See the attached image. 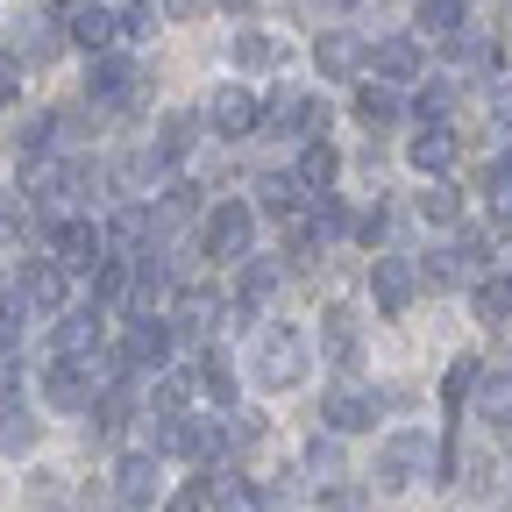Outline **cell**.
Returning <instances> with one entry per match:
<instances>
[{
    "mask_svg": "<svg viewBox=\"0 0 512 512\" xmlns=\"http://www.w3.org/2000/svg\"><path fill=\"white\" fill-rule=\"evenodd\" d=\"M278 128H292V136H320V128H328V107H320V100H285Z\"/></svg>",
    "mask_w": 512,
    "mask_h": 512,
    "instance_id": "obj_32",
    "label": "cell"
},
{
    "mask_svg": "<svg viewBox=\"0 0 512 512\" xmlns=\"http://www.w3.org/2000/svg\"><path fill=\"white\" fill-rule=\"evenodd\" d=\"M22 328H29V306H22L15 292H0V356H15Z\"/></svg>",
    "mask_w": 512,
    "mask_h": 512,
    "instance_id": "obj_35",
    "label": "cell"
},
{
    "mask_svg": "<svg viewBox=\"0 0 512 512\" xmlns=\"http://www.w3.org/2000/svg\"><path fill=\"white\" fill-rule=\"evenodd\" d=\"M15 93H22V72H15V57H0V107H15Z\"/></svg>",
    "mask_w": 512,
    "mask_h": 512,
    "instance_id": "obj_45",
    "label": "cell"
},
{
    "mask_svg": "<svg viewBox=\"0 0 512 512\" xmlns=\"http://www.w3.org/2000/svg\"><path fill=\"white\" fill-rule=\"evenodd\" d=\"M420 36H434V43H456L463 36V0H420Z\"/></svg>",
    "mask_w": 512,
    "mask_h": 512,
    "instance_id": "obj_22",
    "label": "cell"
},
{
    "mask_svg": "<svg viewBox=\"0 0 512 512\" xmlns=\"http://www.w3.org/2000/svg\"><path fill=\"white\" fill-rule=\"evenodd\" d=\"M256 200H264V214H299V178L264 171V178H256Z\"/></svg>",
    "mask_w": 512,
    "mask_h": 512,
    "instance_id": "obj_29",
    "label": "cell"
},
{
    "mask_svg": "<svg viewBox=\"0 0 512 512\" xmlns=\"http://www.w3.org/2000/svg\"><path fill=\"white\" fill-rule=\"evenodd\" d=\"M164 512H207V484H185V491H178Z\"/></svg>",
    "mask_w": 512,
    "mask_h": 512,
    "instance_id": "obj_44",
    "label": "cell"
},
{
    "mask_svg": "<svg viewBox=\"0 0 512 512\" xmlns=\"http://www.w3.org/2000/svg\"><path fill=\"white\" fill-rule=\"evenodd\" d=\"M114 498H121L128 512L157 505V456H150V448H136V456H121V463H114Z\"/></svg>",
    "mask_w": 512,
    "mask_h": 512,
    "instance_id": "obj_14",
    "label": "cell"
},
{
    "mask_svg": "<svg viewBox=\"0 0 512 512\" xmlns=\"http://www.w3.org/2000/svg\"><path fill=\"white\" fill-rule=\"evenodd\" d=\"M150 171H164V157H157V150H136V157H121V171H114V185L128 192V200H136V192L150 185Z\"/></svg>",
    "mask_w": 512,
    "mask_h": 512,
    "instance_id": "obj_34",
    "label": "cell"
},
{
    "mask_svg": "<svg viewBox=\"0 0 512 512\" xmlns=\"http://www.w3.org/2000/svg\"><path fill=\"white\" fill-rule=\"evenodd\" d=\"M143 86V64L136 57H121V50H100L93 57V72H86V100L93 107H128Z\"/></svg>",
    "mask_w": 512,
    "mask_h": 512,
    "instance_id": "obj_7",
    "label": "cell"
},
{
    "mask_svg": "<svg viewBox=\"0 0 512 512\" xmlns=\"http://www.w3.org/2000/svg\"><path fill=\"white\" fill-rule=\"evenodd\" d=\"M207 498H214V512H264V491H256L249 477H214Z\"/></svg>",
    "mask_w": 512,
    "mask_h": 512,
    "instance_id": "obj_24",
    "label": "cell"
},
{
    "mask_svg": "<svg viewBox=\"0 0 512 512\" xmlns=\"http://www.w3.org/2000/svg\"><path fill=\"white\" fill-rule=\"evenodd\" d=\"M320 420L335 434H363V427H377V399L356 392V384H328V392H320Z\"/></svg>",
    "mask_w": 512,
    "mask_h": 512,
    "instance_id": "obj_12",
    "label": "cell"
},
{
    "mask_svg": "<svg viewBox=\"0 0 512 512\" xmlns=\"http://www.w3.org/2000/svg\"><path fill=\"white\" fill-rule=\"evenodd\" d=\"M192 143H200V114H185V107H178V114H164V143H157V157H164V164H178Z\"/></svg>",
    "mask_w": 512,
    "mask_h": 512,
    "instance_id": "obj_27",
    "label": "cell"
},
{
    "mask_svg": "<svg viewBox=\"0 0 512 512\" xmlns=\"http://www.w3.org/2000/svg\"><path fill=\"white\" fill-rule=\"evenodd\" d=\"M15 384H22V363H15V356H0V406L15 399Z\"/></svg>",
    "mask_w": 512,
    "mask_h": 512,
    "instance_id": "obj_46",
    "label": "cell"
},
{
    "mask_svg": "<svg viewBox=\"0 0 512 512\" xmlns=\"http://www.w3.org/2000/svg\"><path fill=\"white\" fill-rule=\"evenodd\" d=\"M434 463H441L434 427H399V434H384V448H377V484L384 491H413Z\"/></svg>",
    "mask_w": 512,
    "mask_h": 512,
    "instance_id": "obj_2",
    "label": "cell"
},
{
    "mask_svg": "<svg viewBox=\"0 0 512 512\" xmlns=\"http://www.w3.org/2000/svg\"><path fill=\"white\" fill-rule=\"evenodd\" d=\"M207 121H214V136L242 143V136H256V128H264V100H256L249 86H221V93L207 100Z\"/></svg>",
    "mask_w": 512,
    "mask_h": 512,
    "instance_id": "obj_8",
    "label": "cell"
},
{
    "mask_svg": "<svg viewBox=\"0 0 512 512\" xmlns=\"http://www.w3.org/2000/svg\"><path fill=\"white\" fill-rule=\"evenodd\" d=\"M470 413H477L484 427H512V370H484V377L470 384Z\"/></svg>",
    "mask_w": 512,
    "mask_h": 512,
    "instance_id": "obj_16",
    "label": "cell"
},
{
    "mask_svg": "<svg viewBox=\"0 0 512 512\" xmlns=\"http://www.w3.org/2000/svg\"><path fill=\"white\" fill-rule=\"evenodd\" d=\"M356 114H363L370 128L392 121V114H399V93H392V86H363V93H356Z\"/></svg>",
    "mask_w": 512,
    "mask_h": 512,
    "instance_id": "obj_36",
    "label": "cell"
},
{
    "mask_svg": "<svg viewBox=\"0 0 512 512\" xmlns=\"http://www.w3.org/2000/svg\"><path fill=\"white\" fill-rule=\"evenodd\" d=\"M128 278H136V271H128V256H107V264L93 271V306H121L128 299Z\"/></svg>",
    "mask_w": 512,
    "mask_h": 512,
    "instance_id": "obj_28",
    "label": "cell"
},
{
    "mask_svg": "<svg viewBox=\"0 0 512 512\" xmlns=\"http://www.w3.org/2000/svg\"><path fill=\"white\" fill-rule=\"evenodd\" d=\"M249 235H256V207H249V200H221V207L207 214V228H200V242H207L214 264L249 256Z\"/></svg>",
    "mask_w": 512,
    "mask_h": 512,
    "instance_id": "obj_5",
    "label": "cell"
},
{
    "mask_svg": "<svg viewBox=\"0 0 512 512\" xmlns=\"http://www.w3.org/2000/svg\"><path fill=\"white\" fill-rule=\"evenodd\" d=\"M328 349H335L342 363L356 356V313H349V306H328Z\"/></svg>",
    "mask_w": 512,
    "mask_h": 512,
    "instance_id": "obj_37",
    "label": "cell"
},
{
    "mask_svg": "<svg viewBox=\"0 0 512 512\" xmlns=\"http://www.w3.org/2000/svg\"><path fill=\"white\" fill-rule=\"evenodd\" d=\"M477 370H484V363H470V356H463V363H448V384H441V392H448V406H463V399H470Z\"/></svg>",
    "mask_w": 512,
    "mask_h": 512,
    "instance_id": "obj_38",
    "label": "cell"
},
{
    "mask_svg": "<svg viewBox=\"0 0 512 512\" xmlns=\"http://www.w3.org/2000/svg\"><path fill=\"white\" fill-rule=\"evenodd\" d=\"M157 413H164V420L185 413V377H164V384H157Z\"/></svg>",
    "mask_w": 512,
    "mask_h": 512,
    "instance_id": "obj_41",
    "label": "cell"
},
{
    "mask_svg": "<svg viewBox=\"0 0 512 512\" xmlns=\"http://www.w3.org/2000/svg\"><path fill=\"white\" fill-rule=\"evenodd\" d=\"M406 164H413V171H427V178H441L448 164H456V128H448V121H427L420 136L406 143Z\"/></svg>",
    "mask_w": 512,
    "mask_h": 512,
    "instance_id": "obj_15",
    "label": "cell"
},
{
    "mask_svg": "<svg viewBox=\"0 0 512 512\" xmlns=\"http://www.w3.org/2000/svg\"><path fill=\"white\" fill-rule=\"evenodd\" d=\"M100 242H107V256H136V249L150 242V214H143L136 200H128V207H121V214L100 228Z\"/></svg>",
    "mask_w": 512,
    "mask_h": 512,
    "instance_id": "obj_19",
    "label": "cell"
},
{
    "mask_svg": "<svg viewBox=\"0 0 512 512\" xmlns=\"http://www.w3.org/2000/svg\"><path fill=\"white\" fill-rule=\"evenodd\" d=\"M285 43L278 36H235V64H242V72H285Z\"/></svg>",
    "mask_w": 512,
    "mask_h": 512,
    "instance_id": "obj_23",
    "label": "cell"
},
{
    "mask_svg": "<svg viewBox=\"0 0 512 512\" xmlns=\"http://www.w3.org/2000/svg\"><path fill=\"white\" fill-rule=\"evenodd\" d=\"M50 22H64V36L86 43L93 57H100V50H114V36H121L114 8H100V0H50Z\"/></svg>",
    "mask_w": 512,
    "mask_h": 512,
    "instance_id": "obj_6",
    "label": "cell"
},
{
    "mask_svg": "<svg viewBox=\"0 0 512 512\" xmlns=\"http://www.w3.org/2000/svg\"><path fill=\"white\" fill-rule=\"evenodd\" d=\"M22 192L64 221V214H72L86 192H93V171H86L79 157H29V164H22Z\"/></svg>",
    "mask_w": 512,
    "mask_h": 512,
    "instance_id": "obj_1",
    "label": "cell"
},
{
    "mask_svg": "<svg viewBox=\"0 0 512 512\" xmlns=\"http://www.w3.org/2000/svg\"><path fill=\"white\" fill-rule=\"evenodd\" d=\"M470 313L484 320V328H498V320L512 313V278H477V292H470Z\"/></svg>",
    "mask_w": 512,
    "mask_h": 512,
    "instance_id": "obj_25",
    "label": "cell"
},
{
    "mask_svg": "<svg viewBox=\"0 0 512 512\" xmlns=\"http://www.w3.org/2000/svg\"><path fill=\"white\" fill-rule=\"evenodd\" d=\"M114 22H121V36H150V22H157V0H128V8H121Z\"/></svg>",
    "mask_w": 512,
    "mask_h": 512,
    "instance_id": "obj_39",
    "label": "cell"
},
{
    "mask_svg": "<svg viewBox=\"0 0 512 512\" xmlns=\"http://www.w3.org/2000/svg\"><path fill=\"white\" fill-rule=\"evenodd\" d=\"M164 8H171L178 22H192V15H200V8H207V0H164Z\"/></svg>",
    "mask_w": 512,
    "mask_h": 512,
    "instance_id": "obj_47",
    "label": "cell"
},
{
    "mask_svg": "<svg viewBox=\"0 0 512 512\" xmlns=\"http://www.w3.org/2000/svg\"><path fill=\"white\" fill-rule=\"evenodd\" d=\"M335 178H342L335 143H306V150H299V185H306V192H328Z\"/></svg>",
    "mask_w": 512,
    "mask_h": 512,
    "instance_id": "obj_21",
    "label": "cell"
},
{
    "mask_svg": "<svg viewBox=\"0 0 512 512\" xmlns=\"http://www.w3.org/2000/svg\"><path fill=\"white\" fill-rule=\"evenodd\" d=\"M43 235H50V264H57V271H100V264H107L100 228H93V221H79V214L43 221Z\"/></svg>",
    "mask_w": 512,
    "mask_h": 512,
    "instance_id": "obj_4",
    "label": "cell"
},
{
    "mask_svg": "<svg viewBox=\"0 0 512 512\" xmlns=\"http://www.w3.org/2000/svg\"><path fill=\"white\" fill-rule=\"evenodd\" d=\"M164 356H171V328H164V320H150V313H136V320H128V335H121V370L128 377H136V370H164Z\"/></svg>",
    "mask_w": 512,
    "mask_h": 512,
    "instance_id": "obj_10",
    "label": "cell"
},
{
    "mask_svg": "<svg viewBox=\"0 0 512 512\" xmlns=\"http://www.w3.org/2000/svg\"><path fill=\"white\" fill-rule=\"evenodd\" d=\"M36 434H43V427H36L22 406H0V456H29Z\"/></svg>",
    "mask_w": 512,
    "mask_h": 512,
    "instance_id": "obj_26",
    "label": "cell"
},
{
    "mask_svg": "<svg viewBox=\"0 0 512 512\" xmlns=\"http://www.w3.org/2000/svg\"><path fill=\"white\" fill-rule=\"evenodd\" d=\"M328 8H356V0H328Z\"/></svg>",
    "mask_w": 512,
    "mask_h": 512,
    "instance_id": "obj_48",
    "label": "cell"
},
{
    "mask_svg": "<svg viewBox=\"0 0 512 512\" xmlns=\"http://www.w3.org/2000/svg\"><path fill=\"white\" fill-rule=\"evenodd\" d=\"M313 64H320V79H335V86H342V79L363 72V43H356L349 29H328V36L313 43Z\"/></svg>",
    "mask_w": 512,
    "mask_h": 512,
    "instance_id": "obj_17",
    "label": "cell"
},
{
    "mask_svg": "<svg viewBox=\"0 0 512 512\" xmlns=\"http://www.w3.org/2000/svg\"><path fill=\"white\" fill-rule=\"evenodd\" d=\"M228 8H242V0H228Z\"/></svg>",
    "mask_w": 512,
    "mask_h": 512,
    "instance_id": "obj_49",
    "label": "cell"
},
{
    "mask_svg": "<svg viewBox=\"0 0 512 512\" xmlns=\"http://www.w3.org/2000/svg\"><path fill=\"white\" fill-rule=\"evenodd\" d=\"M413 292H420V271L406 264V256H377V264H370V299H377L384 320H399L413 306Z\"/></svg>",
    "mask_w": 512,
    "mask_h": 512,
    "instance_id": "obj_9",
    "label": "cell"
},
{
    "mask_svg": "<svg viewBox=\"0 0 512 512\" xmlns=\"http://www.w3.org/2000/svg\"><path fill=\"white\" fill-rule=\"evenodd\" d=\"M456 214H463V200H456V192H448V185L434 178V185L420 192V221H427V228H456Z\"/></svg>",
    "mask_w": 512,
    "mask_h": 512,
    "instance_id": "obj_31",
    "label": "cell"
},
{
    "mask_svg": "<svg viewBox=\"0 0 512 512\" xmlns=\"http://www.w3.org/2000/svg\"><path fill=\"white\" fill-rule=\"evenodd\" d=\"M22 235V192H0V242Z\"/></svg>",
    "mask_w": 512,
    "mask_h": 512,
    "instance_id": "obj_42",
    "label": "cell"
},
{
    "mask_svg": "<svg viewBox=\"0 0 512 512\" xmlns=\"http://www.w3.org/2000/svg\"><path fill=\"white\" fill-rule=\"evenodd\" d=\"M306 470H313V477H342V448H335V441H313V448H306Z\"/></svg>",
    "mask_w": 512,
    "mask_h": 512,
    "instance_id": "obj_40",
    "label": "cell"
},
{
    "mask_svg": "<svg viewBox=\"0 0 512 512\" xmlns=\"http://www.w3.org/2000/svg\"><path fill=\"white\" fill-rule=\"evenodd\" d=\"M15 299H22L29 313H50V320H57V313H64V271H57V264H29Z\"/></svg>",
    "mask_w": 512,
    "mask_h": 512,
    "instance_id": "obj_18",
    "label": "cell"
},
{
    "mask_svg": "<svg viewBox=\"0 0 512 512\" xmlns=\"http://www.w3.org/2000/svg\"><path fill=\"white\" fill-rule=\"evenodd\" d=\"M57 43H64V29H57L50 15H43V22H22V36H15V50H22V57H36V64H50V57H57Z\"/></svg>",
    "mask_w": 512,
    "mask_h": 512,
    "instance_id": "obj_30",
    "label": "cell"
},
{
    "mask_svg": "<svg viewBox=\"0 0 512 512\" xmlns=\"http://www.w3.org/2000/svg\"><path fill=\"white\" fill-rule=\"evenodd\" d=\"M278 292V264H242V285H235V306H264Z\"/></svg>",
    "mask_w": 512,
    "mask_h": 512,
    "instance_id": "obj_33",
    "label": "cell"
},
{
    "mask_svg": "<svg viewBox=\"0 0 512 512\" xmlns=\"http://www.w3.org/2000/svg\"><path fill=\"white\" fill-rule=\"evenodd\" d=\"M249 363H256V377H264L271 392H292V384L306 377V335L299 328H256Z\"/></svg>",
    "mask_w": 512,
    "mask_h": 512,
    "instance_id": "obj_3",
    "label": "cell"
},
{
    "mask_svg": "<svg viewBox=\"0 0 512 512\" xmlns=\"http://www.w3.org/2000/svg\"><path fill=\"white\" fill-rule=\"evenodd\" d=\"M50 349L57 356H100V306H64L50 320Z\"/></svg>",
    "mask_w": 512,
    "mask_h": 512,
    "instance_id": "obj_13",
    "label": "cell"
},
{
    "mask_svg": "<svg viewBox=\"0 0 512 512\" xmlns=\"http://www.w3.org/2000/svg\"><path fill=\"white\" fill-rule=\"evenodd\" d=\"M448 100H456V93H448V79H434V86L420 93V114H427V121H441V114H448Z\"/></svg>",
    "mask_w": 512,
    "mask_h": 512,
    "instance_id": "obj_43",
    "label": "cell"
},
{
    "mask_svg": "<svg viewBox=\"0 0 512 512\" xmlns=\"http://www.w3.org/2000/svg\"><path fill=\"white\" fill-rule=\"evenodd\" d=\"M363 64H370L377 86H413V79H420V43H413V36H384V43L363 50Z\"/></svg>",
    "mask_w": 512,
    "mask_h": 512,
    "instance_id": "obj_11",
    "label": "cell"
},
{
    "mask_svg": "<svg viewBox=\"0 0 512 512\" xmlns=\"http://www.w3.org/2000/svg\"><path fill=\"white\" fill-rule=\"evenodd\" d=\"M192 384H200L214 406H235V363H228V356H214V349H207L200 363H192Z\"/></svg>",
    "mask_w": 512,
    "mask_h": 512,
    "instance_id": "obj_20",
    "label": "cell"
}]
</instances>
